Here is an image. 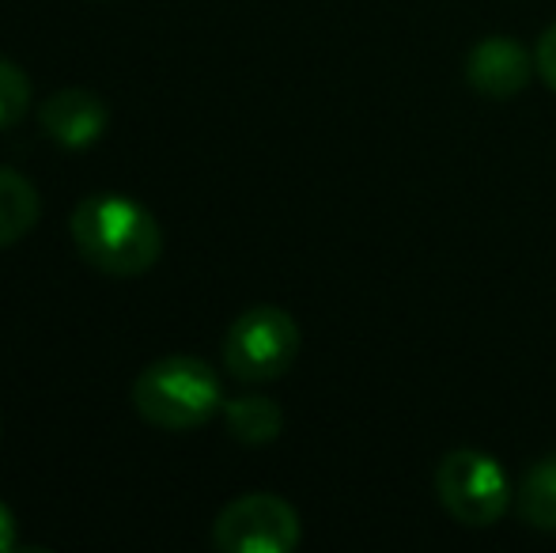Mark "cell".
I'll use <instances>...</instances> for the list:
<instances>
[{
	"label": "cell",
	"mask_w": 556,
	"mask_h": 553,
	"mask_svg": "<svg viewBox=\"0 0 556 553\" xmlns=\"http://www.w3.org/2000/svg\"><path fill=\"white\" fill-rule=\"evenodd\" d=\"M73 243L91 269L106 277H140L160 262L163 228L125 193H91L73 209Z\"/></svg>",
	"instance_id": "obj_1"
},
{
	"label": "cell",
	"mask_w": 556,
	"mask_h": 553,
	"mask_svg": "<svg viewBox=\"0 0 556 553\" xmlns=\"http://www.w3.org/2000/svg\"><path fill=\"white\" fill-rule=\"evenodd\" d=\"M132 410L163 432H190L224 410V387L198 356H163L137 376Z\"/></svg>",
	"instance_id": "obj_2"
},
{
	"label": "cell",
	"mask_w": 556,
	"mask_h": 553,
	"mask_svg": "<svg viewBox=\"0 0 556 553\" xmlns=\"http://www.w3.org/2000/svg\"><path fill=\"white\" fill-rule=\"evenodd\" d=\"M300 356V326L285 307L257 303L231 323L224 338V368L242 384L280 379Z\"/></svg>",
	"instance_id": "obj_3"
},
{
	"label": "cell",
	"mask_w": 556,
	"mask_h": 553,
	"mask_svg": "<svg viewBox=\"0 0 556 553\" xmlns=\"http://www.w3.org/2000/svg\"><path fill=\"white\" fill-rule=\"evenodd\" d=\"M435 493L443 508L466 527H492L511 504V481L492 455L473 448L451 451L435 466Z\"/></svg>",
	"instance_id": "obj_4"
},
{
	"label": "cell",
	"mask_w": 556,
	"mask_h": 553,
	"mask_svg": "<svg viewBox=\"0 0 556 553\" xmlns=\"http://www.w3.org/2000/svg\"><path fill=\"white\" fill-rule=\"evenodd\" d=\"M213 542L224 553H288L300 546V516L277 493H247L216 516Z\"/></svg>",
	"instance_id": "obj_5"
},
{
	"label": "cell",
	"mask_w": 556,
	"mask_h": 553,
	"mask_svg": "<svg viewBox=\"0 0 556 553\" xmlns=\"http://www.w3.org/2000/svg\"><path fill=\"white\" fill-rule=\"evenodd\" d=\"M38 122H42L46 137H53L65 148H91L111 126V106L88 88H65L53 91L42 106H38Z\"/></svg>",
	"instance_id": "obj_6"
},
{
	"label": "cell",
	"mask_w": 556,
	"mask_h": 553,
	"mask_svg": "<svg viewBox=\"0 0 556 553\" xmlns=\"http://www.w3.org/2000/svg\"><path fill=\"white\" fill-rule=\"evenodd\" d=\"M466 80L489 99H511L530 80V53L507 35H492L469 50Z\"/></svg>",
	"instance_id": "obj_7"
},
{
	"label": "cell",
	"mask_w": 556,
	"mask_h": 553,
	"mask_svg": "<svg viewBox=\"0 0 556 553\" xmlns=\"http://www.w3.org/2000/svg\"><path fill=\"white\" fill-rule=\"evenodd\" d=\"M38 216H42V198H38L35 183L0 163V251L30 236Z\"/></svg>",
	"instance_id": "obj_8"
},
{
	"label": "cell",
	"mask_w": 556,
	"mask_h": 553,
	"mask_svg": "<svg viewBox=\"0 0 556 553\" xmlns=\"http://www.w3.org/2000/svg\"><path fill=\"white\" fill-rule=\"evenodd\" d=\"M224 420L227 432L235 436L247 448H262V443H273L285 428V414L273 399H257V394H247V399L224 402Z\"/></svg>",
	"instance_id": "obj_9"
},
{
	"label": "cell",
	"mask_w": 556,
	"mask_h": 553,
	"mask_svg": "<svg viewBox=\"0 0 556 553\" xmlns=\"http://www.w3.org/2000/svg\"><path fill=\"white\" fill-rule=\"evenodd\" d=\"M519 508L530 527L556 531V455L530 466V474L522 478Z\"/></svg>",
	"instance_id": "obj_10"
},
{
	"label": "cell",
	"mask_w": 556,
	"mask_h": 553,
	"mask_svg": "<svg viewBox=\"0 0 556 553\" xmlns=\"http://www.w3.org/2000/svg\"><path fill=\"white\" fill-rule=\"evenodd\" d=\"M30 106V80L15 61L0 58V134L12 129Z\"/></svg>",
	"instance_id": "obj_11"
},
{
	"label": "cell",
	"mask_w": 556,
	"mask_h": 553,
	"mask_svg": "<svg viewBox=\"0 0 556 553\" xmlns=\"http://www.w3.org/2000/svg\"><path fill=\"white\" fill-rule=\"evenodd\" d=\"M534 65H538V73H542V80L549 84V88H556V23L545 30L542 38H538Z\"/></svg>",
	"instance_id": "obj_12"
},
{
	"label": "cell",
	"mask_w": 556,
	"mask_h": 553,
	"mask_svg": "<svg viewBox=\"0 0 556 553\" xmlns=\"http://www.w3.org/2000/svg\"><path fill=\"white\" fill-rule=\"evenodd\" d=\"M20 546V527H15V516L4 501H0V553H12Z\"/></svg>",
	"instance_id": "obj_13"
}]
</instances>
